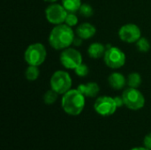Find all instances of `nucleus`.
<instances>
[{"label": "nucleus", "mask_w": 151, "mask_h": 150, "mask_svg": "<svg viewBox=\"0 0 151 150\" xmlns=\"http://www.w3.org/2000/svg\"><path fill=\"white\" fill-rule=\"evenodd\" d=\"M75 33L65 23L56 25L49 34L50 45L57 50H63L73 45Z\"/></svg>", "instance_id": "1"}, {"label": "nucleus", "mask_w": 151, "mask_h": 150, "mask_svg": "<svg viewBox=\"0 0 151 150\" xmlns=\"http://www.w3.org/2000/svg\"><path fill=\"white\" fill-rule=\"evenodd\" d=\"M85 98L86 97L79 91L78 88H71L63 95L61 99V107L66 114L70 116H78L85 108Z\"/></svg>", "instance_id": "2"}, {"label": "nucleus", "mask_w": 151, "mask_h": 150, "mask_svg": "<svg viewBox=\"0 0 151 150\" xmlns=\"http://www.w3.org/2000/svg\"><path fill=\"white\" fill-rule=\"evenodd\" d=\"M47 57V50L41 42H35L30 44L25 50L24 59L28 65L40 66L42 65Z\"/></svg>", "instance_id": "3"}, {"label": "nucleus", "mask_w": 151, "mask_h": 150, "mask_svg": "<svg viewBox=\"0 0 151 150\" xmlns=\"http://www.w3.org/2000/svg\"><path fill=\"white\" fill-rule=\"evenodd\" d=\"M50 88L56 91L58 95H64L72 88L73 80L68 72L64 70L56 71L50 80Z\"/></svg>", "instance_id": "4"}, {"label": "nucleus", "mask_w": 151, "mask_h": 150, "mask_svg": "<svg viewBox=\"0 0 151 150\" xmlns=\"http://www.w3.org/2000/svg\"><path fill=\"white\" fill-rule=\"evenodd\" d=\"M106 51L104 56V61L105 65L111 69H119L124 66L127 61L125 52L116 46H107Z\"/></svg>", "instance_id": "5"}, {"label": "nucleus", "mask_w": 151, "mask_h": 150, "mask_svg": "<svg viewBox=\"0 0 151 150\" xmlns=\"http://www.w3.org/2000/svg\"><path fill=\"white\" fill-rule=\"evenodd\" d=\"M125 106L132 111H139L145 105V97L143 94L138 89L128 88L122 93Z\"/></svg>", "instance_id": "6"}, {"label": "nucleus", "mask_w": 151, "mask_h": 150, "mask_svg": "<svg viewBox=\"0 0 151 150\" xmlns=\"http://www.w3.org/2000/svg\"><path fill=\"white\" fill-rule=\"evenodd\" d=\"M59 60L63 67L67 70H75L81 64L83 63L81 53L72 47L62 50Z\"/></svg>", "instance_id": "7"}, {"label": "nucleus", "mask_w": 151, "mask_h": 150, "mask_svg": "<svg viewBox=\"0 0 151 150\" xmlns=\"http://www.w3.org/2000/svg\"><path fill=\"white\" fill-rule=\"evenodd\" d=\"M118 109L114 97L109 95H102L96 98L94 103L95 111L102 117H109L113 115Z\"/></svg>", "instance_id": "8"}, {"label": "nucleus", "mask_w": 151, "mask_h": 150, "mask_svg": "<svg viewBox=\"0 0 151 150\" xmlns=\"http://www.w3.org/2000/svg\"><path fill=\"white\" fill-rule=\"evenodd\" d=\"M68 11L62 4L52 3L45 10V17L49 23L52 25H59L65 23Z\"/></svg>", "instance_id": "9"}, {"label": "nucleus", "mask_w": 151, "mask_h": 150, "mask_svg": "<svg viewBox=\"0 0 151 150\" xmlns=\"http://www.w3.org/2000/svg\"><path fill=\"white\" fill-rule=\"evenodd\" d=\"M119 37L124 42L134 43L142 37V31L137 25L127 23L119 29Z\"/></svg>", "instance_id": "10"}, {"label": "nucleus", "mask_w": 151, "mask_h": 150, "mask_svg": "<svg viewBox=\"0 0 151 150\" xmlns=\"http://www.w3.org/2000/svg\"><path fill=\"white\" fill-rule=\"evenodd\" d=\"M77 88L85 97H88V98L96 97L100 91L99 85L94 81L80 84Z\"/></svg>", "instance_id": "11"}, {"label": "nucleus", "mask_w": 151, "mask_h": 150, "mask_svg": "<svg viewBox=\"0 0 151 150\" xmlns=\"http://www.w3.org/2000/svg\"><path fill=\"white\" fill-rule=\"evenodd\" d=\"M75 33L79 37L82 38L83 40H88L96 34V28L94 25L88 22H84L77 27Z\"/></svg>", "instance_id": "12"}, {"label": "nucleus", "mask_w": 151, "mask_h": 150, "mask_svg": "<svg viewBox=\"0 0 151 150\" xmlns=\"http://www.w3.org/2000/svg\"><path fill=\"white\" fill-rule=\"evenodd\" d=\"M108 83L111 88L115 90H120L125 88L127 83V80L122 73L114 72L108 77Z\"/></svg>", "instance_id": "13"}, {"label": "nucleus", "mask_w": 151, "mask_h": 150, "mask_svg": "<svg viewBox=\"0 0 151 150\" xmlns=\"http://www.w3.org/2000/svg\"><path fill=\"white\" fill-rule=\"evenodd\" d=\"M106 49L107 48L101 42H93L88 48V55L93 59H98L104 57Z\"/></svg>", "instance_id": "14"}, {"label": "nucleus", "mask_w": 151, "mask_h": 150, "mask_svg": "<svg viewBox=\"0 0 151 150\" xmlns=\"http://www.w3.org/2000/svg\"><path fill=\"white\" fill-rule=\"evenodd\" d=\"M62 5L68 12H77L79 11L82 3L81 0H61Z\"/></svg>", "instance_id": "15"}, {"label": "nucleus", "mask_w": 151, "mask_h": 150, "mask_svg": "<svg viewBox=\"0 0 151 150\" xmlns=\"http://www.w3.org/2000/svg\"><path fill=\"white\" fill-rule=\"evenodd\" d=\"M40 75L39 66L28 65L25 71V77L28 81H35L38 79Z\"/></svg>", "instance_id": "16"}, {"label": "nucleus", "mask_w": 151, "mask_h": 150, "mask_svg": "<svg viewBox=\"0 0 151 150\" xmlns=\"http://www.w3.org/2000/svg\"><path fill=\"white\" fill-rule=\"evenodd\" d=\"M127 85L129 88H138L141 84H142V76L139 72H131L128 77H127Z\"/></svg>", "instance_id": "17"}, {"label": "nucleus", "mask_w": 151, "mask_h": 150, "mask_svg": "<svg viewBox=\"0 0 151 150\" xmlns=\"http://www.w3.org/2000/svg\"><path fill=\"white\" fill-rule=\"evenodd\" d=\"M58 94L50 88L47 90L45 94L43 95V102L47 105H51L56 103V101L58 100Z\"/></svg>", "instance_id": "18"}, {"label": "nucleus", "mask_w": 151, "mask_h": 150, "mask_svg": "<svg viewBox=\"0 0 151 150\" xmlns=\"http://www.w3.org/2000/svg\"><path fill=\"white\" fill-rule=\"evenodd\" d=\"M136 48L140 52L146 53V52L150 51V42L147 38L142 36L136 42Z\"/></svg>", "instance_id": "19"}, {"label": "nucleus", "mask_w": 151, "mask_h": 150, "mask_svg": "<svg viewBox=\"0 0 151 150\" xmlns=\"http://www.w3.org/2000/svg\"><path fill=\"white\" fill-rule=\"evenodd\" d=\"M79 13L85 18H89L93 15L94 13V10L93 7L88 4H82L80 10H79Z\"/></svg>", "instance_id": "20"}, {"label": "nucleus", "mask_w": 151, "mask_h": 150, "mask_svg": "<svg viewBox=\"0 0 151 150\" xmlns=\"http://www.w3.org/2000/svg\"><path fill=\"white\" fill-rule=\"evenodd\" d=\"M78 21H79V19H78V17L75 12H68V14L65 18V23L66 25H68L69 27H73L74 26H77Z\"/></svg>", "instance_id": "21"}, {"label": "nucleus", "mask_w": 151, "mask_h": 150, "mask_svg": "<svg viewBox=\"0 0 151 150\" xmlns=\"http://www.w3.org/2000/svg\"><path fill=\"white\" fill-rule=\"evenodd\" d=\"M74 72L79 77H86L89 72V68L86 64L82 63L74 70Z\"/></svg>", "instance_id": "22"}, {"label": "nucleus", "mask_w": 151, "mask_h": 150, "mask_svg": "<svg viewBox=\"0 0 151 150\" xmlns=\"http://www.w3.org/2000/svg\"><path fill=\"white\" fill-rule=\"evenodd\" d=\"M143 145L145 148L149 149L151 150V133H148L145 137H144V140H143Z\"/></svg>", "instance_id": "23"}, {"label": "nucleus", "mask_w": 151, "mask_h": 150, "mask_svg": "<svg viewBox=\"0 0 151 150\" xmlns=\"http://www.w3.org/2000/svg\"><path fill=\"white\" fill-rule=\"evenodd\" d=\"M114 99H115V102H116V104H117L118 108H120L122 106H125L124 100H123L122 96H116V97H114Z\"/></svg>", "instance_id": "24"}, {"label": "nucleus", "mask_w": 151, "mask_h": 150, "mask_svg": "<svg viewBox=\"0 0 151 150\" xmlns=\"http://www.w3.org/2000/svg\"><path fill=\"white\" fill-rule=\"evenodd\" d=\"M82 41L83 39L79 37L78 35H75L74 37V40H73V45H74L75 47H78V46H81V43H82Z\"/></svg>", "instance_id": "25"}, {"label": "nucleus", "mask_w": 151, "mask_h": 150, "mask_svg": "<svg viewBox=\"0 0 151 150\" xmlns=\"http://www.w3.org/2000/svg\"><path fill=\"white\" fill-rule=\"evenodd\" d=\"M130 150H150L149 149L145 148V147H136V148H133Z\"/></svg>", "instance_id": "26"}, {"label": "nucleus", "mask_w": 151, "mask_h": 150, "mask_svg": "<svg viewBox=\"0 0 151 150\" xmlns=\"http://www.w3.org/2000/svg\"><path fill=\"white\" fill-rule=\"evenodd\" d=\"M44 2H47V3H50V4H52V3H56L57 1H58V0H43Z\"/></svg>", "instance_id": "27"}]
</instances>
